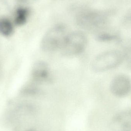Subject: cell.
<instances>
[{"instance_id": "obj_1", "label": "cell", "mask_w": 131, "mask_h": 131, "mask_svg": "<svg viewBox=\"0 0 131 131\" xmlns=\"http://www.w3.org/2000/svg\"><path fill=\"white\" fill-rule=\"evenodd\" d=\"M69 31L65 25L57 24L48 29L41 38L40 47L48 53L60 52Z\"/></svg>"}, {"instance_id": "obj_2", "label": "cell", "mask_w": 131, "mask_h": 131, "mask_svg": "<svg viewBox=\"0 0 131 131\" xmlns=\"http://www.w3.org/2000/svg\"><path fill=\"white\" fill-rule=\"evenodd\" d=\"M88 44V38L84 31L81 30L69 31L60 53L66 57H79L84 53Z\"/></svg>"}, {"instance_id": "obj_3", "label": "cell", "mask_w": 131, "mask_h": 131, "mask_svg": "<svg viewBox=\"0 0 131 131\" xmlns=\"http://www.w3.org/2000/svg\"><path fill=\"white\" fill-rule=\"evenodd\" d=\"M124 56L120 51L109 50L102 52L92 61L91 68L97 73L105 72L113 69L121 63Z\"/></svg>"}, {"instance_id": "obj_4", "label": "cell", "mask_w": 131, "mask_h": 131, "mask_svg": "<svg viewBox=\"0 0 131 131\" xmlns=\"http://www.w3.org/2000/svg\"><path fill=\"white\" fill-rule=\"evenodd\" d=\"M31 77L36 85H41L50 82L52 74L48 64L41 60L36 62L32 68Z\"/></svg>"}, {"instance_id": "obj_5", "label": "cell", "mask_w": 131, "mask_h": 131, "mask_svg": "<svg viewBox=\"0 0 131 131\" xmlns=\"http://www.w3.org/2000/svg\"><path fill=\"white\" fill-rule=\"evenodd\" d=\"M110 91L114 95L119 97L127 96L131 91V79L125 74L118 75L111 81Z\"/></svg>"}, {"instance_id": "obj_6", "label": "cell", "mask_w": 131, "mask_h": 131, "mask_svg": "<svg viewBox=\"0 0 131 131\" xmlns=\"http://www.w3.org/2000/svg\"><path fill=\"white\" fill-rule=\"evenodd\" d=\"M112 126L115 131H131V111L116 115L112 120Z\"/></svg>"}, {"instance_id": "obj_7", "label": "cell", "mask_w": 131, "mask_h": 131, "mask_svg": "<svg viewBox=\"0 0 131 131\" xmlns=\"http://www.w3.org/2000/svg\"><path fill=\"white\" fill-rule=\"evenodd\" d=\"M30 11L27 8L20 7L16 10L14 22L16 25L22 26L26 24L30 14Z\"/></svg>"}, {"instance_id": "obj_8", "label": "cell", "mask_w": 131, "mask_h": 131, "mask_svg": "<svg viewBox=\"0 0 131 131\" xmlns=\"http://www.w3.org/2000/svg\"><path fill=\"white\" fill-rule=\"evenodd\" d=\"M14 32V27L10 21L6 18H0V34L4 37L11 36Z\"/></svg>"}, {"instance_id": "obj_9", "label": "cell", "mask_w": 131, "mask_h": 131, "mask_svg": "<svg viewBox=\"0 0 131 131\" xmlns=\"http://www.w3.org/2000/svg\"><path fill=\"white\" fill-rule=\"evenodd\" d=\"M22 2L25 3H33L38 1V0H19Z\"/></svg>"}]
</instances>
